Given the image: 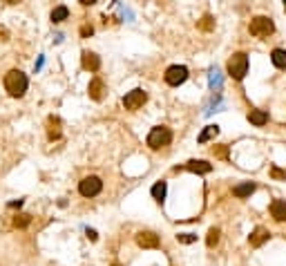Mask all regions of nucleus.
<instances>
[{
	"instance_id": "nucleus-1",
	"label": "nucleus",
	"mask_w": 286,
	"mask_h": 266,
	"mask_svg": "<svg viewBox=\"0 0 286 266\" xmlns=\"http://www.w3.org/2000/svg\"><path fill=\"white\" fill-rule=\"evenodd\" d=\"M27 85H29V81L27 76L22 74L20 69H9L5 76V90L9 92L11 96H22L27 92Z\"/></svg>"
},
{
	"instance_id": "nucleus-2",
	"label": "nucleus",
	"mask_w": 286,
	"mask_h": 266,
	"mask_svg": "<svg viewBox=\"0 0 286 266\" xmlns=\"http://www.w3.org/2000/svg\"><path fill=\"white\" fill-rule=\"evenodd\" d=\"M226 67H228V74H230V79L242 81L246 74H248V56H246L244 52L233 54V56L228 59Z\"/></svg>"
},
{
	"instance_id": "nucleus-3",
	"label": "nucleus",
	"mask_w": 286,
	"mask_h": 266,
	"mask_svg": "<svg viewBox=\"0 0 286 266\" xmlns=\"http://www.w3.org/2000/svg\"><path fill=\"white\" fill-rule=\"evenodd\" d=\"M170 141H172V132H170L165 125H157V128H152L148 134V145L152 150L165 148V145H170Z\"/></svg>"
},
{
	"instance_id": "nucleus-4",
	"label": "nucleus",
	"mask_w": 286,
	"mask_h": 266,
	"mask_svg": "<svg viewBox=\"0 0 286 266\" xmlns=\"http://www.w3.org/2000/svg\"><path fill=\"white\" fill-rule=\"evenodd\" d=\"M250 34L257 38H266L268 34H273V29H275V25H273V20H270L268 16H255L253 20H250L248 25Z\"/></svg>"
},
{
	"instance_id": "nucleus-5",
	"label": "nucleus",
	"mask_w": 286,
	"mask_h": 266,
	"mask_svg": "<svg viewBox=\"0 0 286 266\" xmlns=\"http://www.w3.org/2000/svg\"><path fill=\"white\" fill-rule=\"evenodd\" d=\"M101 188H103V181L94 175L85 177V179L79 184V192L83 195V197H96V195L101 192Z\"/></svg>"
},
{
	"instance_id": "nucleus-6",
	"label": "nucleus",
	"mask_w": 286,
	"mask_h": 266,
	"mask_svg": "<svg viewBox=\"0 0 286 266\" xmlns=\"http://www.w3.org/2000/svg\"><path fill=\"white\" fill-rule=\"evenodd\" d=\"M188 79V67H184V65H172V67L165 69V83L172 87L181 85L184 81Z\"/></svg>"
},
{
	"instance_id": "nucleus-7",
	"label": "nucleus",
	"mask_w": 286,
	"mask_h": 266,
	"mask_svg": "<svg viewBox=\"0 0 286 266\" xmlns=\"http://www.w3.org/2000/svg\"><path fill=\"white\" fill-rule=\"evenodd\" d=\"M148 101V94L143 90H132V92H127L125 96H123V105H125V110H139V107H143V103Z\"/></svg>"
},
{
	"instance_id": "nucleus-8",
	"label": "nucleus",
	"mask_w": 286,
	"mask_h": 266,
	"mask_svg": "<svg viewBox=\"0 0 286 266\" xmlns=\"http://www.w3.org/2000/svg\"><path fill=\"white\" fill-rule=\"evenodd\" d=\"M137 244L141 248H157L159 246V235L152 233V230H141L137 235Z\"/></svg>"
},
{
	"instance_id": "nucleus-9",
	"label": "nucleus",
	"mask_w": 286,
	"mask_h": 266,
	"mask_svg": "<svg viewBox=\"0 0 286 266\" xmlns=\"http://www.w3.org/2000/svg\"><path fill=\"white\" fill-rule=\"evenodd\" d=\"M81 65H83V69H87V72H99V67H101V59H99L94 52H83V56H81Z\"/></svg>"
},
{
	"instance_id": "nucleus-10",
	"label": "nucleus",
	"mask_w": 286,
	"mask_h": 266,
	"mask_svg": "<svg viewBox=\"0 0 286 266\" xmlns=\"http://www.w3.org/2000/svg\"><path fill=\"white\" fill-rule=\"evenodd\" d=\"M87 94L94 101H101L103 96H105V83H103V79H92L90 87H87Z\"/></svg>"
},
{
	"instance_id": "nucleus-11",
	"label": "nucleus",
	"mask_w": 286,
	"mask_h": 266,
	"mask_svg": "<svg viewBox=\"0 0 286 266\" xmlns=\"http://www.w3.org/2000/svg\"><path fill=\"white\" fill-rule=\"evenodd\" d=\"M185 168L190 172H197V175H208V172L212 170V164H208V161H204V159H192L185 164Z\"/></svg>"
},
{
	"instance_id": "nucleus-12",
	"label": "nucleus",
	"mask_w": 286,
	"mask_h": 266,
	"mask_svg": "<svg viewBox=\"0 0 286 266\" xmlns=\"http://www.w3.org/2000/svg\"><path fill=\"white\" fill-rule=\"evenodd\" d=\"M268 230L266 228H262V226H257V228L253 230V233H250V237H248V242H250V246H253V248H260L262 244H264V242H268Z\"/></svg>"
},
{
	"instance_id": "nucleus-13",
	"label": "nucleus",
	"mask_w": 286,
	"mask_h": 266,
	"mask_svg": "<svg viewBox=\"0 0 286 266\" xmlns=\"http://www.w3.org/2000/svg\"><path fill=\"white\" fill-rule=\"evenodd\" d=\"M270 215L275 222H286V202L284 199H275L270 204Z\"/></svg>"
},
{
	"instance_id": "nucleus-14",
	"label": "nucleus",
	"mask_w": 286,
	"mask_h": 266,
	"mask_svg": "<svg viewBox=\"0 0 286 266\" xmlns=\"http://www.w3.org/2000/svg\"><path fill=\"white\" fill-rule=\"evenodd\" d=\"M47 137H49V141H56L61 137V119L59 117L47 119Z\"/></svg>"
},
{
	"instance_id": "nucleus-15",
	"label": "nucleus",
	"mask_w": 286,
	"mask_h": 266,
	"mask_svg": "<svg viewBox=\"0 0 286 266\" xmlns=\"http://www.w3.org/2000/svg\"><path fill=\"white\" fill-rule=\"evenodd\" d=\"M253 192H255V184H253V181H246V184H239V186L233 188V195H235V197H239V199L250 197Z\"/></svg>"
},
{
	"instance_id": "nucleus-16",
	"label": "nucleus",
	"mask_w": 286,
	"mask_h": 266,
	"mask_svg": "<svg viewBox=\"0 0 286 266\" xmlns=\"http://www.w3.org/2000/svg\"><path fill=\"white\" fill-rule=\"evenodd\" d=\"M248 121L253 123V125H257V128H262V125H266V121H268V114H266L264 110H250Z\"/></svg>"
},
{
	"instance_id": "nucleus-17",
	"label": "nucleus",
	"mask_w": 286,
	"mask_h": 266,
	"mask_svg": "<svg viewBox=\"0 0 286 266\" xmlns=\"http://www.w3.org/2000/svg\"><path fill=\"white\" fill-rule=\"evenodd\" d=\"M270 61H273L275 67L286 69V49H273L270 52Z\"/></svg>"
},
{
	"instance_id": "nucleus-18",
	"label": "nucleus",
	"mask_w": 286,
	"mask_h": 266,
	"mask_svg": "<svg viewBox=\"0 0 286 266\" xmlns=\"http://www.w3.org/2000/svg\"><path fill=\"white\" fill-rule=\"evenodd\" d=\"M219 134V125H206V130H204L202 134H199V143H206V141H210V139H215Z\"/></svg>"
},
{
	"instance_id": "nucleus-19",
	"label": "nucleus",
	"mask_w": 286,
	"mask_h": 266,
	"mask_svg": "<svg viewBox=\"0 0 286 266\" xmlns=\"http://www.w3.org/2000/svg\"><path fill=\"white\" fill-rule=\"evenodd\" d=\"M67 16H69V9H67L65 5L54 7V11H52V22H63Z\"/></svg>"
},
{
	"instance_id": "nucleus-20",
	"label": "nucleus",
	"mask_w": 286,
	"mask_h": 266,
	"mask_svg": "<svg viewBox=\"0 0 286 266\" xmlns=\"http://www.w3.org/2000/svg\"><path fill=\"white\" fill-rule=\"evenodd\" d=\"M165 190H168L165 181H157V184L152 186V197L157 199V202H163V199H165Z\"/></svg>"
},
{
	"instance_id": "nucleus-21",
	"label": "nucleus",
	"mask_w": 286,
	"mask_h": 266,
	"mask_svg": "<svg viewBox=\"0 0 286 266\" xmlns=\"http://www.w3.org/2000/svg\"><path fill=\"white\" fill-rule=\"evenodd\" d=\"M217 242H219V228H210L208 230V237H206V244L210 246H217Z\"/></svg>"
},
{
	"instance_id": "nucleus-22",
	"label": "nucleus",
	"mask_w": 286,
	"mask_h": 266,
	"mask_svg": "<svg viewBox=\"0 0 286 266\" xmlns=\"http://www.w3.org/2000/svg\"><path fill=\"white\" fill-rule=\"evenodd\" d=\"M177 240H179L181 244H192V242H197V235H192V233H179V235H177Z\"/></svg>"
},
{
	"instance_id": "nucleus-23",
	"label": "nucleus",
	"mask_w": 286,
	"mask_h": 266,
	"mask_svg": "<svg viewBox=\"0 0 286 266\" xmlns=\"http://www.w3.org/2000/svg\"><path fill=\"white\" fill-rule=\"evenodd\" d=\"M199 29H204V32L212 29V16H210V14H206V16L202 18V22H199Z\"/></svg>"
},
{
	"instance_id": "nucleus-24",
	"label": "nucleus",
	"mask_w": 286,
	"mask_h": 266,
	"mask_svg": "<svg viewBox=\"0 0 286 266\" xmlns=\"http://www.w3.org/2000/svg\"><path fill=\"white\" fill-rule=\"evenodd\" d=\"M29 222H32V217H29V215H18V217L14 219V226H20V228H25Z\"/></svg>"
},
{
	"instance_id": "nucleus-25",
	"label": "nucleus",
	"mask_w": 286,
	"mask_h": 266,
	"mask_svg": "<svg viewBox=\"0 0 286 266\" xmlns=\"http://www.w3.org/2000/svg\"><path fill=\"white\" fill-rule=\"evenodd\" d=\"M210 85L212 87H219V85H222V79H219V72H217V69H212V72H210Z\"/></svg>"
},
{
	"instance_id": "nucleus-26",
	"label": "nucleus",
	"mask_w": 286,
	"mask_h": 266,
	"mask_svg": "<svg viewBox=\"0 0 286 266\" xmlns=\"http://www.w3.org/2000/svg\"><path fill=\"white\" fill-rule=\"evenodd\" d=\"M212 152H215L217 157H222V159H226L228 157V145H219V148H215Z\"/></svg>"
},
{
	"instance_id": "nucleus-27",
	"label": "nucleus",
	"mask_w": 286,
	"mask_h": 266,
	"mask_svg": "<svg viewBox=\"0 0 286 266\" xmlns=\"http://www.w3.org/2000/svg\"><path fill=\"white\" fill-rule=\"evenodd\" d=\"M92 32H94V29H92L90 25H83V27H81V36H92Z\"/></svg>"
},
{
	"instance_id": "nucleus-28",
	"label": "nucleus",
	"mask_w": 286,
	"mask_h": 266,
	"mask_svg": "<svg viewBox=\"0 0 286 266\" xmlns=\"http://www.w3.org/2000/svg\"><path fill=\"white\" fill-rule=\"evenodd\" d=\"M270 175H273V177H282V179H286V172L277 170V168H273V170H270Z\"/></svg>"
},
{
	"instance_id": "nucleus-29",
	"label": "nucleus",
	"mask_w": 286,
	"mask_h": 266,
	"mask_svg": "<svg viewBox=\"0 0 286 266\" xmlns=\"http://www.w3.org/2000/svg\"><path fill=\"white\" fill-rule=\"evenodd\" d=\"M87 237H90V240H92V242H96V230L87 228Z\"/></svg>"
}]
</instances>
